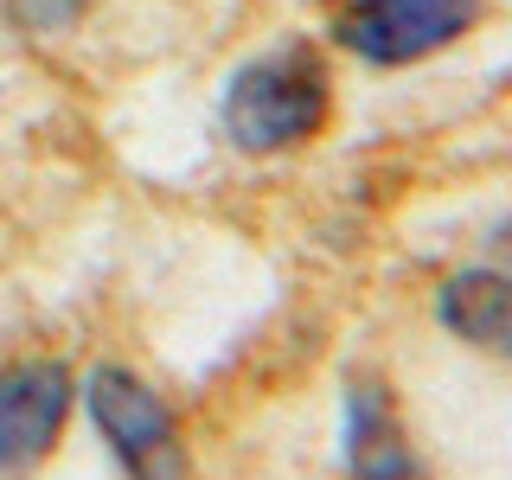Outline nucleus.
I'll use <instances>...</instances> for the list:
<instances>
[{
  "label": "nucleus",
  "instance_id": "obj_1",
  "mask_svg": "<svg viewBox=\"0 0 512 480\" xmlns=\"http://www.w3.org/2000/svg\"><path fill=\"white\" fill-rule=\"evenodd\" d=\"M320 122H327V71L308 52H269L244 64L237 84L224 90V128L250 154L295 148Z\"/></svg>",
  "mask_w": 512,
  "mask_h": 480
},
{
  "label": "nucleus",
  "instance_id": "obj_2",
  "mask_svg": "<svg viewBox=\"0 0 512 480\" xmlns=\"http://www.w3.org/2000/svg\"><path fill=\"white\" fill-rule=\"evenodd\" d=\"M90 423L103 429V442L116 448V461L128 468V480H186V448L173 429L167 404L122 365H103L84 384Z\"/></svg>",
  "mask_w": 512,
  "mask_h": 480
},
{
  "label": "nucleus",
  "instance_id": "obj_3",
  "mask_svg": "<svg viewBox=\"0 0 512 480\" xmlns=\"http://www.w3.org/2000/svg\"><path fill=\"white\" fill-rule=\"evenodd\" d=\"M474 20L480 0H352L340 13V39L372 64H410L461 39Z\"/></svg>",
  "mask_w": 512,
  "mask_h": 480
},
{
  "label": "nucleus",
  "instance_id": "obj_4",
  "mask_svg": "<svg viewBox=\"0 0 512 480\" xmlns=\"http://www.w3.org/2000/svg\"><path fill=\"white\" fill-rule=\"evenodd\" d=\"M71 416V372L52 359H26L0 372V474L32 468L58 442Z\"/></svg>",
  "mask_w": 512,
  "mask_h": 480
},
{
  "label": "nucleus",
  "instance_id": "obj_5",
  "mask_svg": "<svg viewBox=\"0 0 512 480\" xmlns=\"http://www.w3.org/2000/svg\"><path fill=\"white\" fill-rule=\"evenodd\" d=\"M346 474L352 480H416V461H410V442L397 429V410L378 384H352L346 391Z\"/></svg>",
  "mask_w": 512,
  "mask_h": 480
},
{
  "label": "nucleus",
  "instance_id": "obj_6",
  "mask_svg": "<svg viewBox=\"0 0 512 480\" xmlns=\"http://www.w3.org/2000/svg\"><path fill=\"white\" fill-rule=\"evenodd\" d=\"M436 314L455 340L493 352V359H512V276H500V269H461V276H448Z\"/></svg>",
  "mask_w": 512,
  "mask_h": 480
},
{
  "label": "nucleus",
  "instance_id": "obj_7",
  "mask_svg": "<svg viewBox=\"0 0 512 480\" xmlns=\"http://www.w3.org/2000/svg\"><path fill=\"white\" fill-rule=\"evenodd\" d=\"M0 7H7V20L26 26V32H64L90 0H0Z\"/></svg>",
  "mask_w": 512,
  "mask_h": 480
},
{
  "label": "nucleus",
  "instance_id": "obj_8",
  "mask_svg": "<svg viewBox=\"0 0 512 480\" xmlns=\"http://www.w3.org/2000/svg\"><path fill=\"white\" fill-rule=\"evenodd\" d=\"M500 250H506V256H512V224H506V231H500Z\"/></svg>",
  "mask_w": 512,
  "mask_h": 480
}]
</instances>
